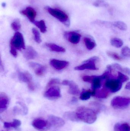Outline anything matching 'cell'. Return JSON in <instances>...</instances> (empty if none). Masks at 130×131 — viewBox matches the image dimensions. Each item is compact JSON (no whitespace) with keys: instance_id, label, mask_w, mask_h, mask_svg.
<instances>
[{"instance_id":"cell-1","label":"cell","mask_w":130,"mask_h":131,"mask_svg":"<svg viewBox=\"0 0 130 131\" xmlns=\"http://www.w3.org/2000/svg\"><path fill=\"white\" fill-rule=\"evenodd\" d=\"M76 113L79 121L87 124H93L97 119L96 112L92 108L87 107H79L76 110Z\"/></svg>"},{"instance_id":"cell-2","label":"cell","mask_w":130,"mask_h":131,"mask_svg":"<svg viewBox=\"0 0 130 131\" xmlns=\"http://www.w3.org/2000/svg\"><path fill=\"white\" fill-rule=\"evenodd\" d=\"M45 10L53 17L59 20L66 26L70 25V20L68 15L63 11L58 8H53L47 6Z\"/></svg>"},{"instance_id":"cell-3","label":"cell","mask_w":130,"mask_h":131,"mask_svg":"<svg viewBox=\"0 0 130 131\" xmlns=\"http://www.w3.org/2000/svg\"><path fill=\"white\" fill-rule=\"evenodd\" d=\"M130 105V98L117 96L111 101V105L115 109H122L126 108Z\"/></svg>"},{"instance_id":"cell-4","label":"cell","mask_w":130,"mask_h":131,"mask_svg":"<svg viewBox=\"0 0 130 131\" xmlns=\"http://www.w3.org/2000/svg\"><path fill=\"white\" fill-rule=\"evenodd\" d=\"M99 60V58L97 57H93L88 60L84 61L81 65L76 66L75 68V69L77 71L88 70H97L98 68L95 65L96 62Z\"/></svg>"},{"instance_id":"cell-5","label":"cell","mask_w":130,"mask_h":131,"mask_svg":"<svg viewBox=\"0 0 130 131\" xmlns=\"http://www.w3.org/2000/svg\"><path fill=\"white\" fill-rule=\"evenodd\" d=\"M10 46L13 47L16 50L25 49V43L23 36L20 32H16L11 40Z\"/></svg>"},{"instance_id":"cell-6","label":"cell","mask_w":130,"mask_h":131,"mask_svg":"<svg viewBox=\"0 0 130 131\" xmlns=\"http://www.w3.org/2000/svg\"><path fill=\"white\" fill-rule=\"evenodd\" d=\"M32 125L35 129L39 131H47L51 126L49 121L41 118L34 119Z\"/></svg>"},{"instance_id":"cell-7","label":"cell","mask_w":130,"mask_h":131,"mask_svg":"<svg viewBox=\"0 0 130 131\" xmlns=\"http://www.w3.org/2000/svg\"><path fill=\"white\" fill-rule=\"evenodd\" d=\"M47 89L44 93V97L46 98L49 100H55L61 97V91L58 86L53 85Z\"/></svg>"},{"instance_id":"cell-8","label":"cell","mask_w":130,"mask_h":131,"mask_svg":"<svg viewBox=\"0 0 130 131\" xmlns=\"http://www.w3.org/2000/svg\"><path fill=\"white\" fill-rule=\"evenodd\" d=\"M104 86L109 91L114 93L121 89L122 83L118 79H108L105 82Z\"/></svg>"},{"instance_id":"cell-9","label":"cell","mask_w":130,"mask_h":131,"mask_svg":"<svg viewBox=\"0 0 130 131\" xmlns=\"http://www.w3.org/2000/svg\"><path fill=\"white\" fill-rule=\"evenodd\" d=\"M21 14L26 17L31 22L33 23L37 16V12L32 7H27L20 12Z\"/></svg>"},{"instance_id":"cell-10","label":"cell","mask_w":130,"mask_h":131,"mask_svg":"<svg viewBox=\"0 0 130 131\" xmlns=\"http://www.w3.org/2000/svg\"><path fill=\"white\" fill-rule=\"evenodd\" d=\"M63 85H67L69 87L68 92L73 95H78L80 93V91L78 85L73 81L69 80H64L62 82Z\"/></svg>"},{"instance_id":"cell-11","label":"cell","mask_w":130,"mask_h":131,"mask_svg":"<svg viewBox=\"0 0 130 131\" xmlns=\"http://www.w3.org/2000/svg\"><path fill=\"white\" fill-rule=\"evenodd\" d=\"M64 36L66 40L74 44L78 43L81 37V34L75 31H66L64 34Z\"/></svg>"},{"instance_id":"cell-12","label":"cell","mask_w":130,"mask_h":131,"mask_svg":"<svg viewBox=\"0 0 130 131\" xmlns=\"http://www.w3.org/2000/svg\"><path fill=\"white\" fill-rule=\"evenodd\" d=\"M48 121L51 126L56 128L61 127L65 124V121L62 118L55 115H49L48 117Z\"/></svg>"},{"instance_id":"cell-13","label":"cell","mask_w":130,"mask_h":131,"mask_svg":"<svg viewBox=\"0 0 130 131\" xmlns=\"http://www.w3.org/2000/svg\"><path fill=\"white\" fill-rule=\"evenodd\" d=\"M30 67L34 71L36 74L39 76H42L46 73L47 71L46 66H43L37 63H31L29 64Z\"/></svg>"},{"instance_id":"cell-14","label":"cell","mask_w":130,"mask_h":131,"mask_svg":"<svg viewBox=\"0 0 130 131\" xmlns=\"http://www.w3.org/2000/svg\"><path fill=\"white\" fill-rule=\"evenodd\" d=\"M50 63L52 67L58 70H61L65 68L69 64V63L68 61L59 60L56 59L50 60Z\"/></svg>"},{"instance_id":"cell-15","label":"cell","mask_w":130,"mask_h":131,"mask_svg":"<svg viewBox=\"0 0 130 131\" xmlns=\"http://www.w3.org/2000/svg\"><path fill=\"white\" fill-rule=\"evenodd\" d=\"M9 104L8 96L4 92H1L0 94V113L2 114L7 108Z\"/></svg>"},{"instance_id":"cell-16","label":"cell","mask_w":130,"mask_h":131,"mask_svg":"<svg viewBox=\"0 0 130 131\" xmlns=\"http://www.w3.org/2000/svg\"><path fill=\"white\" fill-rule=\"evenodd\" d=\"M18 79L22 82H26L27 85L33 83L32 76L28 72L18 71Z\"/></svg>"},{"instance_id":"cell-17","label":"cell","mask_w":130,"mask_h":131,"mask_svg":"<svg viewBox=\"0 0 130 131\" xmlns=\"http://www.w3.org/2000/svg\"><path fill=\"white\" fill-rule=\"evenodd\" d=\"M24 56L26 60H33L37 57V53L33 47L29 46L24 51Z\"/></svg>"},{"instance_id":"cell-18","label":"cell","mask_w":130,"mask_h":131,"mask_svg":"<svg viewBox=\"0 0 130 131\" xmlns=\"http://www.w3.org/2000/svg\"><path fill=\"white\" fill-rule=\"evenodd\" d=\"M109 90L107 89L104 87L103 88L100 90H95L94 97L99 99H106L109 95Z\"/></svg>"},{"instance_id":"cell-19","label":"cell","mask_w":130,"mask_h":131,"mask_svg":"<svg viewBox=\"0 0 130 131\" xmlns=\"http://www.w3.org/2000/svg\"><path fill=\"white\" fill-rule=\"evenodd\" d=\"M114 131H130V125L128 123H118L116 124L114 127Z\"/></svg>"},{"instance_id":"cell-20","label":"cell","mask_w":130,"mask_h":131,"mask_svg":"<svg viewBox=\"0 0 130 131\" xmlns=\"http://www.w3.org/2000/svg\"><path fill=\"white\" fill-rule=\"evenodd\" d=\"M21 122L18 119H14L12 122H5L4 123V127L6 129H10L11 128H17L21 125Z\"/></svg>"},{"instance_id":"cell-21","label":"cell","mask_w":130,"mask_h":131,"mask_svg":"<svg viewBox=\"0 0 130 131\" xmlns=\"http://www.w3.org/2000/svg\"><path fill=\"white\" fill-rule=\"evenodd\" d=\"M45 45L52 51L64 53L66 51L65 49L64 48L58 46L55 44L52 43H46Z\"/></svg>"},{"instance_id":"cell-22","label":"cell","mask_w":130,"mask_h":131,"mask_svg":"<svg viewBox=\"0 0 130 131\" xmlns=\"http://www.w3.org/2000/svg\"><path fill=\"white\" fill-rule=\"evenodd\" d=\"M84 41L87 49L92 50L94 49L96 46L95 41L91 38L88 37H85Z\"/></svg>"},{"instance_id":"cell-23","label":"cell","mask_w":130,"mask_h":131,"mask_svg":"<svg viewBox=\"0 0 130 131\" xmlns=\"http://www.w3.org/2000/svg\"><path fill=\"white\" fill-rule=\"evenodd\" d=\"M33 23L40 29L42 33H45L46 32L47 27L45 21L44 20L35 21Z\"/></svg>"},{"instance_id":"cell-24","label":"cell","mask_w":130,"mask_h":131,"mask_svg":"<svg viewBox=\"0 0 130 131\" xmlns=\"http://www.w3.org/2000/svg\"><path fill=\"white\" fill-rule=\"evenodd\" d=\"M64 117L66 119L73 122L79 121V120L77 118L76 112L69 111L65 112L64 114Z\"/></svg>"},{"instance_id":"cell-25","label":"cell","mask_w":130,"mask_h":131,"mask_svg":"<svg viewBox=\"0 0 130 131\" xmlns=\"http://www.w3.org/2000/svg\"><path fill=\"white\" fill-rule=\"evenodd\" d=\"M112 68L117 69L120 71L124 72L128 75H130V69L126 67H123L119 64L114 63L111 65Z\"/></svg>"},{"instance_id":"cell-26","label":"cell","mask_w":130,"mask_h":131,"mask_svg":"<svg viewBox=\"0 0 130 131\" xmlns=\"http://www.w3.org/2000/svg\"><path fill=\"white\" fill-rule=\"evenodd\" d=\"M111 44L114 47H121L123 45V42L121 39L118 38L114 37L111 38L110 40Z\"/></svg>"},{"instance_id":"cell-27","label":"cell","mask_w":130,"mask_h":131,"mask_svg":"<svg viewBox=\"0 0 130 131\" xmlns=\"http://www.w3.org/2000/svg\"><path fill=\"white\" fill-rule=\"evenodd\" d=\"M113 26L122 31H126L127 30V26L123 21H116L112 22Z\"/></svg>"},{"instance_id":"cell-28","label":"cell","mask_w":130,"mask_h":131,"mask_svg":"<svg viewBox=\"0 0 130 131\" xmlns=\"http://www.w3.org/2000/svg\"><path fill=\"white\" fill-rule=\"evenodd\" d=\"M92 95V91L84 89L80 95V99L83 101L88 100Z\"/></svg>"},{"instance_id":"cell-29","label":"cell","mask_w":130,"mask_h":131,"mask_svg":"<svg viewBox=\"0 0 130 131\" xmlns=\"http://www.w3.org/2000/svg\"><path fill=\"white\" fill-rule=\"evenodd\" d=\"M93 4L97 7L108 8L110 6L109 4L104 0H98L94 2Z\"/></svg>"},{"instance_id":"cell-30","label":"cell","mask_w":130,"mask_h":131,"mask_svg":"<svg viewBox=\"0 0 130 131\" xmlns=\"http://www.w3.org/2000/svg\"><path fill=\"white\" fill-rule=\"evenodd\" d=\"M107 54L110 57L117 61H121L123 60V58L121 57L117 53L113 51H107Z\"/></svg>"},{"instance_id":"cell-31","label":"cell","mask_w":130,"mask_h":131,"mask_svg":"<svg viewBox=\"0 0 130 131\" xmlns=\"http://www.w3.org/2000/svg\"><path fill=\"white\" fill-rule=\"evenodd\" d=\"M32 33L34 36V40L35 41L38 43H40L42 40L40 38V34L39 31L36 28H33L32 29Z\"/></svg>"},{"instance_id":"cell-32","label":"cell","mask_w":130,"mask_h":131,"mask_svg":"<svg viewBox=\"0 0 130 131\" xmlns=\"http://www.w3.org/2000/svg\"><path fill=\"white\" fill-rule=\"evenodd\" d=\"M11 27L13 30L17 32L21 27V25L20 21L18 20H16L14 21L11 24Z\"/></svg>"},{"instance_id":"cell-33","label":"cell","mask_w":130,"mask_h":131,"mask_svg":"<svg viewBox=\"0 0 130 131\" xmlns=\"http://www.w3.org/2000/svg\"><path fill=\"white\" fill-rule=\"evenodd\" d=\"M118 79L123 83L128 81L129 79V78L127 75H124L121 72H118Z\"/></svg>"},{"instance_id":"cell-34","label":"cell","mask_w":130,"mask_h":131,"mask_svg":"<svg viewBox=\"0 0 130 131\" xmlns=\"http://www.w3.org/2000/svg\"><path fill=\"white\" fill-rule=\"evenodd\" d=\"M121 54L123 56L130 58V48L129 47L125 46L121 49Z\"/></svg>"},{"instance_id":"cell-35","label":"cell","mask_w":130,"mask_h":131,"mask_svg":"<svg viewBox=\"0 0 130 131\" xmlns=\"http://www.w3.org/2000/svg\"><path fill=\"white\" fill-rule=\"evenodd\" d=\"M59 84H60V81L59 79L56 78L52 79L48 82L47 86V88L55 85Z\"/></svg>"},{"instance_id":"cell-36","label":"cell","mask_w":130,"mask_h":131,"mask_svg":"<svg viewBox=\"0 0 130 131\" xmlns=\"http://www.w3.org/2000/svg\"><path fill=\"white\" fill-rule=\"evenodd\" d=\"M10 52L11 54L14 57H17V50L13 47L10 46Z\"/></svg>"},{"instance_id":"cell-37","label":"cell","mask_w":130,"mask_h":131,"mask_svg":"<svg viewBox=\"0 0 130 131\" xmlns=\"http://www.w3.org/2000/svg\"><path fill=\"white\" fill-rule=\"evenodd\" d=\"M125 89L130 91V81L128 82L125 86Z\"/></svg>"},{"instance_id":"cell-38","label":"cell","mask_w":130,"mask_h":131,"mask_svg":"<svg viewBox=\"0 0 130 131\" xmlns=\"http://www.w3.org/2000/svg\"><path fill=\"white\" fill-rule=\"evenodd\" d=\"M129 40H130V38H129Z\"/></svg>"},{"instance_id":"cell-39","label":"cell","mask_w":130,"mask_h":131,"mask_svg":"<svg viewBox=\"0 0 130 131\" xmlns=\"http://www.w3.org/2000/svg\"></svg>"}]
</instances>
